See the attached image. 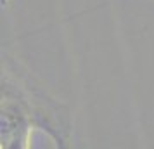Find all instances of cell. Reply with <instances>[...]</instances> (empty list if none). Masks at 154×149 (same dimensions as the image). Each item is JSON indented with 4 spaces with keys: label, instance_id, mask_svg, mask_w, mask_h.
I'll use <instances>...</instances> for the list:
<instances>
[{
    "label": "cell",
    "instance_id": "cell-1",
    "mask_svg": "<svg viewBox=\"0 0 154 149\" xmlns=\"http://www.w3.org/2000/svg\"><path fill=\"white\" fill-rule=\"evenodd\" d=\"M2 80L16 90L31 127L47 132L56 146H69L73 139V121L68 107L52 99L42 87L35 85L33 78L16 68L14 63L5 61L2 64Z\"/></svg>",
    "mask_w": 154,
    "mask_h": 149
},
{
    "label": "cell",
    "instance_id": "cell-2",
    "mask_svg": "<svg viewBox=\"0 0 154 149\" xmlns=\"http://www.w3.org/2000/svg\"><path fill=\"white\" fill-rule=\"evenodd\" d=\"M0 128H2V147L21 149L29 142V132L33 130L31 121L21 104V99L7 82L2 80V111H0Z\"/></svg>",
    "mask_w": 154,
    "mask_h": 149
}]
</instances>
